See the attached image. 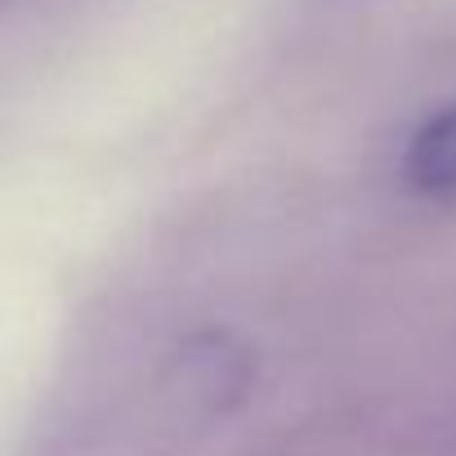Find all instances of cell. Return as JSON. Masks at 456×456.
Returning a JSON list of instances; mask_svg holds the SVG:
<instances>
[{
  "label": "cell",
  "mask_w": 456,
  "mask_h": 456,
  "mask_svg": "<svg viewBox=\"0 0 456 456\" xmlns=\"http://www.w3.org/2000/svg\"><path fill=\"white\" fill-rule=\"evenodd\" d=\"M403 179L416 197L456 206V103H443L411 130L403 148Z\"/></svg>",
  "instance_id": "obj_1"
}]
</instances>
